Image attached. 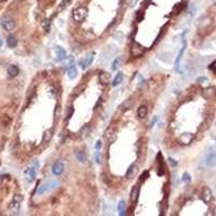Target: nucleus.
Instances as JSON below:
<instances>
[{"label": "nucleus", "mask_w": 216, "mask_h": 216, "mask_svg": "<svg viewBox=\"0 0 216 216\" xmlns=\"http://www.w3.org/2000/svg\"><path fill=\"white\" fill-rule=\"evenodd\" d=\"M1 26L3 27V29L7 31H11L14 29L15 27V20L14 17L9 13H5L1 17Z\"/></svg>", "instance_id": "1"}, {"label": "nucleus", "mask_w": 216, "mask_h": 216, "mask_svg": "<svg viewBox=\"0 0 216 216\" xmlns=\"http://www.w3.org/2000/svg\"><path fill=\"white\" fill-rule=\"evenodd\" d=\"M87 15H88V9L85 7H79L77 9H75L73 12V19L75 22L81 23L87 17Z\"/></svg>", "instance_id": "2"}, {"label": "nucleus", "mask_w": 216, "mask_h": 216, "mask_svg": "<svg viewBox=\"0 0 216 216\" xmlns=\"http://www.w3.org/2000/svg\"><path fill=\"white\" fill-rule=\"evenodd\" d=\"M59 185V182L55 181V179L44 183V184H42V185L39 187V189H38V195H43L44 192H48L50 191V190H52L54 188H56Z\"/></svg>", "instance_id": "3"}, {"label": "nucleus", "mask_w": 216, "mask_h": 216, "mask_svg": "<svg viewBox=\"0 0 216 216\" xmlns=\"http://www.w3.org/2000/svg\"><path fill=\"white\" fill-rule=\"evenodd\" d=\"M38 167H39V163L36 162L34 164V167H29L27 171H26V179L28 183H33L36 178V170H38Z\"/></svg>", "instance_id": "4"}, {"label": "nucleus", "mask_w": 216, "mask_h": 216, "mask_svg": "<svg viewBox=\"0 0 216 216\" xmlns=\"http://www.w3.org/2000/svg\"><path fill=\"white\" fill-rule=\"evenodd\" d=\"M144 52H145L144 47H142V45L139 43H137V42H133V45H132V48H131V54H132L133 56H135V57L141 56V55L144 54Z\"/></svg>", "instance_id": "5"}, {"label": "nucleus", "mask_w": 216, "mask_h": 216, "mask_svg": "<svg viewBox=\"0 0 216 216\" xmlns=\"http://www.w3.org/2000/svg\"><path fill=\"white\" fill-rule=\"evenodd\" d=\"M64 163L61 161L55 162L52 165V173L54 175H61L62 173L64 172Z\"/></svg>", "instance_id": "6"}, {"label": "nucleus", "mask_w": 216, "mask_h": 216, "mask_svg": "<svg viewBox=\"0 0 216 216\" xmlns=\"http://www.w3.org/2000/svg\"><path fill=\"white\" fill-rule=\"evenodd\" d=\"M94 54L93 53H91V54H88V55H85L83 59L80 61V65H81V67L83 69H85L88 66H90V65L92 64V62H93V59H94V56H93Z\"/></svg>", "instance_id": "7"}, {"label": "nucleus", "mask_w": 216, "mask_h": 216, "mask_svg": "<svg viewBox=\"0 0 216 216\" xmlns=\"http://www.w3.org/2000/svg\"><path fill=\"white\" fill-rule=\"evenodd\" d=\"M185 50H186V41H184V42H183L182 49H181L179 53H178V55H177L176 59H175V69H176V70H178V69H179L181 61H182V59H183V55H184V52H185Z\"/></svg>", "instance_id": "8"}, {"label": "nucleus", "mask_w": 216, "mask_h": 216, "mask_svg": "<svg viewBox=\"0 0 216 216\" xmlns=\"http://www.w3.org/2000/svg\"><path fill=\"white\" fill-rule=\"evenodd\" d=\"M202 200L205 202V203H209V202L212 200V191L210 190V188H207V187H205L204 189H203V191H202Z\"/></svg>", "instance_id": "9"}, {"label": "nucleus", "mask_w": 216, "mask_h": 216, "mask_svg": "<svg viewBox=\"0 0 216 216\" xmlns=\"http://www.w3.org/2000/svg\"><path fill=\"white\" fill-rule=\"evenodd\" d=\"M192 138H193L192 134H190V133H184V134H182V136L179 137V142L182 143V144L187 145V144H189V143L191 142Z\"/></svg>", "instance_id": "10"}, {"label": "nucleus", "mask_w": 216, "mask_h": 216, "mask_svg": "<svg viewBox=\"0 0 216 216\" xmlns=\"http://www.w3.org/2000/svg\"><path fill=\"white\" fill-rule=\"evenodd\" d=\"M55 51H56V61H57V62H59V61H63V59L66 57V51H65L63 48H61V47H56Z\"/></svg>", "instance_id": "11"}, {"label": "nucleus", "mask_w": 216, "mask_h": 216, "mask_svg": "<svg viewBox=\"0 0 216 216\" xmlns=\"http://www.w3.org/2000/svg\"><path fill=\"white\" fill-rule=\"evenodd\" d=\"M67 75H68V77L70 79H75L77 77L78 71H77V68H76V65L75 64L69 65L68 69H67Z\"/></svg>", "instance_id": "12"}, {"label": "nucleus", "mask_w": 216, "mask_h": 216, "mask_svg": "<svg viewBox=\"0 0 216 216\" xmlns=\"http://www.w3.org/2000/svg\"><path fill=\"white\" fill-rule=\"evenodd\" d=\"M205 163L209 165V167H215L216 165V153H214V152L210 153V155L206 157Z\"/></svg>", "instance_id": "13"}, {"label": "nucleus", "mask_w": 216, "mask_h": 216, "mask_svg": "<svg viewBox=\"0 0 216 216\" xmlns=\"http://www.w3.org/2000/svg\"><path fill=\"white\" fill-rule=\"evenodd\" d=\"M22 200H23V197L21 195H15L12 202H11V207H19Z\"/></svg>", "instance_id": "14"}, {"label": "nucleus", "mask_w": 216, "mask_h": 216, "mask_svg": "<svg viewBox=\"0 0 216 216\" xmlns=\"http://www.w3.org/2000/svg\"><path fill=\"white\" fill-rule=\"evenodd\" d=\"M138 195H139V189H138V186H134L131 191V200L132 202H137L138 200Z\"/></svg>", "instance_id": "15"}, {"label": "nucleus", "mask_w": 216, "mask_h": 216, "mask_svg": "<svg viewBox=\"0 0 216 216\" xmlns=\"http://www.w3.org/2000/svg\"><path fill=\"white\" fill-rule=\"evenodd\" d=\"M7 43L9 45V48H15V47L17 45V39H16V37L13 36V35H10V36L8 37Z\"/></svg>", "instance_id": "16"}, {"label": "nucleus", "mask_w": 216, "mask_h": 216, "mask_svg": "<svg viewBox=\"0 0 216 216\" xmlns=\"http://www.w3.org/2000/svg\"><path fill=\"white\" fill-rule=\"evenodd\" d=\"M8 75L10 76V77H16L17 75H19V68H17V66H15V65H11V66H9V68H8Z\"/></svg>", "instance_id": "17"}, {"label": "nucleus", "mask_w": 216, "mask_h": 216, "mask_svg": "<svg viewBox=\"0 0 216 216\" xmlns=\"http://www.w3.org/2000/svg\"><path fill=\"white\" fill-rule=\"evenodd\" d=\"M136 171H137L136 165H135V164H132L131 167H129L128 172H127V178H128V179L133 178V176H135V174H136Z\"/></svg>", "instance_id": "18"}, {"label": "nucleus", "mask_w": 216, "mask_h": 216, "mask_svg": "<svg viewBox=\"0 0 216 216\" xmlns=\"http://www.w3.org/2000/svg\"><path fill=\"white\" fill-rule=\"evenodd\" d=\"M122 81H123V74H122V73H118V74L116 75L115 79H113V87H118L119 84L121 83Z\"/></svg>", "instance_id": "19"}, {"label": "nucleus", "mask_w": 216, "mask_h": 216, "mask_svg": "<svg viewBox=\"0 0 216 216\" xmlns=\"http://www.w3.org/2000/svg\"><path fill=\"white\" fill-rule=\"evenodd\" d=\"M147 113H148V109L146 106H141V107L138 108V110H137V116H138V118H145L146 116H147Z\"/></svg>", "instance_id": "20"}, {"label": "nucleus", "mask_w": 216, "mask_h": 216, "mask_svg": "<svg viewBox=\"0 0 216 216\" xmlns=\"http://www.w3.org/2000/svg\"><path fill=\"white\" fill-rule=\"evenodd\" d=\"M76 158H77V160L79 162H82V163H84V162L87 161V155L82 150H78V151L76 152Z\"/></svg>", "instance_id": "21"}, {"label": "nucleus", "mask_w": 216, "mask_h": 216, "mask_svg": "<svg viewBox=\"0 0 216 216\" xmlns=\"http://www.w3.org/2000/svg\"><path fill=\"white\" fill-rule=\"evenodd\" d=\"M99 81L104 84H107L110 81V75L108 73H102L99 75Z\"/></svg>", "instance_id": "22"}, {"label": "nucleus", "mask_w": 216, "mask_h": 216, "mask_svg": "<svg viewBox=\"0 0 216 216\" xmlns=\"http://www.w3.org/2000/svg\"><path fill=\"white\" fill-rule=\"evenodd\" d=\"M105 138H106L109 143H111L113 141V138H115V132H113V130L111 128L108 129L107 131H106V133H105Z\"/></svg>", "instance_id": "23"}, {"label": "nucleus", "mask_w": 216, "mask_h": 216, "mask_svg": "<svg viewBox=\"0 0 216 216\" xmlns=\"http://www.w3.org/2000/svg\"><path fill=\"white\" fill-rule=\"evenodd\" d=\"M133 105V99H127L124 103H123V105L121 106L122 107V110L123 111H127V110H129L130 108L132 107Z\"/></svg>", "instance_id": "24"}, {"label": "nucleus", "mask_w": 216, "mask_h": 216, "mask_svg": "<svg viewBox=\"0 0 216 216\" xmlns=\"http://www.w3.org/2000/svg\"><path fill=\"white\" fill-rule=\"evenodd\" d=\"M124 209H125V202L120 201L118 205V210L119 212H120V215H123V214H124Z\"/></svg>", "instance_id": "25"}, {"label": "nucleus", "mask_w": 216, "mask_h": 216, "mask_svg": "<svg viewBox=\"0 0 216 216\" xmlns=\"http://www.w3.org/2000/svg\"><path fill=\"white\" fill-rule=\"evenodd\" d=\"M52 131L51 130H48V131H45V133H44V136H43V143H48L50 141V138H51V136H52Z\"/></svg>", "instance_id": "26"}, {"label": "nucleus", "mask_w": 216, "mask_h": 216, "mask_svg": "<svg viewBox=\"0 0 216 216\" xmlns=\"http://www.w3.org/2000/svg\"><path fill=\"white\" fill-rule=\"evenodd\" d=\"M42 27H43V29L45 30V31H49L50 30V21L48 20V19L43 20V22H42Z\"/></svg>", "instance_id": "27"}, {"label": "nucleus", "mask_w": 216, "mask_h": 216, "mask_svg": "<svg viewBox=\"0 0 216 216\" xmlns=\"http://www.w3.org/2000/svg\"><path fill=\"white\" fill-rule=\"evenodd\" d=\"M183 182H185V183H189L190 182V175H189V173H187L185 172L184 174H183Z\"/></svg>", "instance_id": "28"}, {"label": "nucleus", "mask_w": 216, "mask_h": 216, "mask_svg": "<svg viewBox=\"0 0 216 216\" xmlns=\"http://www.w3.org/2000/svg\"><path fill=\"white\" fill-rule=\"evenodd\" d=\"M69 3V0H64L62 3H61V7H59V10H62V9H65L67 5H68Z\"/></svg>", "instance_id": "29"}, {"label": "nucleus", "mask_w": 216, "mask_h": 216, "mask_svg": "<svg viewBox=\"0 0 216 216\" xmlns=\"http://www.w3.org/2000/svg\"><path fill=\"white\" fill-rule=\"evenodd\" d=\"M73 113H74V109H73V107L69 108L68 109V113H67V115H66V120H68L70 117H71V115H73Z\"/></svg>", "instance_id": "30"}, {"label": "nucleus", "mask_w": 216, "mask_h": 216, "mask_svg": "<svg viewBox=\"0 0 216 216\" xmlns=\"http://www.w3.org/2000/svg\"><path fill=\"white\" fill-rule=\"evenodd\" d=\"M101 148H102V142H101V141H98V142L96 143V145H95V149H96L97 151H99V150H101Z\"/></svg>", "instance_id": "31"}, {"label": "nucleus", "mask_w": 216, "mask_h": 216, "mask_svg": "<svg viewBox=\"0 0 216 216\" xmlns=\"http://www.w3.org/2000/svg\"><path fill=\"white\" fill-rule=\"evenodd\" d=\"M147 176H149V173H148L147 171H146V172H144V173H143V175H142V179H141V181H142V182H144V181H145L146 178H147Z\"/></svg>", "instance_id": "32"}, {"label": "nucleus", "mask_w": 216, "mask_h": 216, "mask_svg": "<svg viewBox=\"0 0 216 216\" xmlns=\"http://www.w3.org/2000/svg\"><path fill=\"white\" fill-rule=\"evenodd\" d=\"M169 162L171 163V165H172V167H176L177 162H176V161H174V159H172V158H170V159H169Z\"/></svg>", "instance_id": "33"}, {"label": "nucleus", "mask_w": 216, "mask_h": 216, "mask_svg": "<svg viewBox=\"0 0 216 216\" xmlns=\"http://www.w3.org/2000/svg\"><path fill=\"white\" fill-rule=\"evenodd\" d=\"M118 62H119V59H117L115 62H113V69H117V67H118Z\"/></svg>", "instance_id": "34"}, {"label": "nucleus", "mask_w": 216, "mask_h": 216, "mask_svg": "<svg viewBox=\"0 0 216 216\" xmlns=\"http://www.w3.org/2000/svg\"><path fill=\"white\" fill-rule=\"evenodd\" d=\"M101 158H102L101 157V152L98 151L97 155H96V162H97V163H101Z\"/></svg>", "instance_id": "35"}, {"label": "nucleus", "mask_w": 216, "mask_h": 216, "mask_svg": "<svg viewBox=\"0 0 216 216\" xmlns=\"http://www.w3.org/2000/svg\"><path fill=\"white\" fill-rule=\"evenodd\" d=\"M2 47V38H1V36H0V48Z\"/></svg>", "instance_id": "36"}]
</instances>
